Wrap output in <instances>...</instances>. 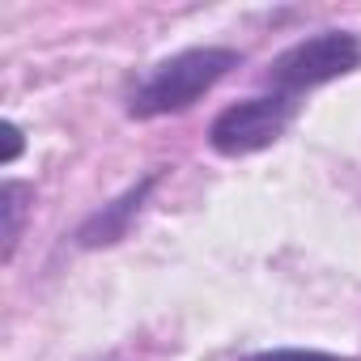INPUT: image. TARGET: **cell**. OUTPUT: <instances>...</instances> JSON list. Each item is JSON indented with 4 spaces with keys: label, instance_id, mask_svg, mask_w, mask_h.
Segmentation results:
<instances>
[{
    "label": "cell",
    "instance_id": "6da1fadb",
    "mask_svg": "<svg viewBox=\"0 0 361 361\" xmlns=\"http://www.w3.org/2000/svg\"><path fill=\"white\" fill-rule=\"evenodd\" d=\"M243 56L234 47H188L161 64H153L140 85L128 94V115L132 119H161L196 106L226 73H234Z\"/></svg>",
    "mask_w": 361,
    "mask_h": 361
},
{
    "label": "cell",
    "instance_id": "277c9868",
    "mask_svg": "<svg viewBox=\"0 0 361 361\" xmlns=\"http://www.w3.org/2000/svg\"><path fill=\"white\" fill-rule=\"evenodd\" d=\"M157 170L153 174H145L136 188H128L119 200H111V204H102L98 213H90L85 221H81V230H77V247H85V251H98V247H115L119 238H128V230H132V221L140 217V209H145V200H149V192L157 188Z\"/></svg>",
    "mask_w": 361,
    "mask_h": 361
},
{
    "label": "cell",
    "instance_id": "7a4b0ae2",
    "mask_svg": "<svg viewBox=\"0 0 361 361\" xmlns=\"http://www.w3.org/2000/svg\"><path fill=\"white\" fill-rule=\"evenodd\" d=\"M357 68H361V39L353 30H319V35L298 39L293 47H285L268 64L264 85H268V94L302 102L310 90H319L327 81H340Z\"/></svg>",
    "mask_w": 361,
    "mask_h": 361
},
{
    "label": "cell",
    "instance_id": "3957f363",
    "mask_svg": "<svg viewBox=\"0 0 361 361\" xmlns=\"http://www.w3.org/2000/svg\"><path fill=\"white\" fill-rule=\"evenodd\" d=\"M302 102H289L281 94H259L247 102L226 106L213 123H209V149L221 157H247L259 153L268 145H276L285 136V128L293 123Z\"/></svg>",
    "mask_w": 361,
    "mask_h": 361
},
{
    "label": "cell",
    "instance_id": "52a82bcc",
    "mask_svg": "<svg viewBox=\"0 0 361 361\" xmlns=\"http://www.w3.org/2000/svg\"><path fill=\"white\" fill-rule=\"evenodd\" d=\"M5 140H9V149H5V166H13V161L22 157V149H26V132H22L13 119H5Z\"/></svg>",
    "mask_w": 361,
    "mask_h": 361
},
{
    "label": "cell",
    "instance_id": "5b68a950",
    "mask_svg": "<svg viewBox=\"0 0 361 361\" xmlns=\"http://www.w3.org/2000/svg\"><path fill=\"white\" fill-rule=\"evenodd\" d=\"M30 200H35V192L26 183H18V178H9V183L0 188V213H5V264L13 259V251L22 243V221L30 213Z\"/></svg>",
    "mask_w": 361,
    "mask_h": 361
},
{
    "label": "cell",
    "instance_id": "8992f818",
    "mask_svg": "<svg viewBox=\"0 0 361 361\" xmlns=\"http://www.w3.org/2000/svg\"><path fill=\"white\" fill-rule=\"evenodd\" d=\"M243 361H353V357H336L323 348H268V353H251Z\"/></svg>",
    "mask_w": 361,
    "mask_h": 361
}]
</instances>
